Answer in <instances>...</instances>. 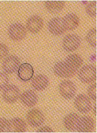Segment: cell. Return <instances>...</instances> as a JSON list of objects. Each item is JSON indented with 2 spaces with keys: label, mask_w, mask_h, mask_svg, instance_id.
<instances>
[{
  "label": "cell",
  "mask_w": 97,
  "mask_h": 133,
  "mask_svg": "<svg viewBox=\"0 0 97 133\" xmlns=\"http://www.w3.org/2000/svg\"><path fill=\"white\" fill-rule=\"evenodd\" d=\"M96 68L91 64H87L81 68L78 73L81 82L85 84H89L96 80Z\"/></svg>",
  "instance_id": "cell-1"
},
{
  "label": "cell",
  "mask_w": 97,
  "mask_h": 133,
  "mask_svg": "<svg viewBox=\"0 0 97 133\" xmlns=\"http://www.w3.org/2000/svg\"><path fill=\"white\" fill-rule=\"evenodd\" d=\"M81 43V38L77 34H68L63 39L62 46L67 52H73L80 48Z\"/></svg>",
  "instance_id": "cell-2"
},
{
  "label": "cell",
  "mask_w": 97,
  "mask_h": 133,
  "mask_svg": "<svg viewBox=\"0 0 97 133\" xmlns=\"http://www.w3.org/2000/svg\"><path fill=\"white\" fill-rule=\"evenodd\" d=\"M53 72L58 77L61 78H71L75 75L77 71L71 68L65 61H61L55 64Z\"/></svg>",
  "instance_id": "cell-3"
},
{
  "label": "cell",
  "mask_w": 97,
  "mask_h": 133,
  "mask_svg": "<svg viewBox=\"0 0 97 133\" xmlns=\"http://www.w3.org/2000/svg\"><path fill=\"white\" fill-rule=\"evenodd\" d=\"M27 30L22 24L15 23L10 25L8 29V35L13 41H21L26 36Z\"/></svg>",
  "instance_id": "cell-4"
},
{
  "label": "cell",
  "mask_w": 97,
  "mask_h": 133,
  "mask_svg": "<svg viewBox=\"0 0 97 133\" xmlns=\"http://www.w3.org/2000/svg\"><path fill=\"white\" fill-rule=\"evenodd\" d=\"M27 121L32 127L37 128L44 123L45 117L41 111L38 109H32L27 112L26 116Z\"/></svg>",
  "instance_id": "cell-5"
},
{
  "label": "cell",
  "mask_w": 97,
  "mask_h": 133,
  "mask_svg": "<svg viewBox=\"0 0 97 133\" xmlns=\"http://www.w3.org/2000/svg\"><path fill=\"white\" fill-rule=\"evenodd\" d=\"M58 89L61 96L67 100L72 99L76 94V86L71 80L63 81L60 83Z\"/></svg>",
  "instance_id": "cell-6"
},
{
  "label": "cell",
  "mask_w": 97,
  "mask_h": 133,
  "mask_svg": "<svg viewBox=\"0 0 97 133\" xmlns=\"http://www.w3.org/2000/svg\"><path fill=\"white\" fill-rule=\"evenodd\" d=\"M74 105L77 110L83 114L89 112L92 108L91 98L83 94H80L77 96L74 101Z\"/></svg>",
  "instance_id": "cell-7"
},
{
  "label": "cell",
  "mask_w": 97,
  "mask_h": 133,
  "mask_svg": "<svg viewBox=\"0 0 97 133\" xmlns=\"http://www.w3.org/2000/svg\"><path fill=\"white\" fill-rule=\"evenodd\" d=\"M20 96L19 88L13 84H10L5 88L3 92V98L8 103H15L18 100Z\"/></svg>",
  "instance_id": "cell-8"
},
{
  "label": "cell",
  "mask_w": 97,
  "mask_h": 133,
  "mask_svg": "<svg viewBox=\"0 0 97 133\" xmlns=\"http://www.w3.org/2000/svg\"><path fill=\"white\" fill-rule=\"evenodd\" d=\"M20 65V60L15 55H10L6 57L3 63V69L7 74H10L17 72Z\"/></svg>",
  "instance_id": "cell-9"
},
{
  "label": "cell",
  "mask_w": 97,
  "mask_h": 133,
  "mask_svg": "<svg viewBox=\"0 0 97 133\" xmlns=\"http://www.w3.org/2000/svg\"><path fill=\"white\" fill-rule=\"evenodd\" d=\"M48 29L52 34L56 36L61 35L66 31L63 19L60 17L53 18L49 21Z\"/></svg>",
  "instance_id": "cell-10"
},
{
  "label": "cell",
  "mask_w": 97,
  "mask_h": 133,
  "mask_svg": "<svg viewBox=\"0 0 97 133\" xmlns=\"http://www.w3.org/2000/svg\"><path fill=\"white\" fill-rule=\"evenodd\" d=\"M44 26V21L39 15H33L28 19L26 23V28L32 34H37L40 32Z\"/></svg>",
  "instance_id": "cell-11"
},
{
  "label": "cell",
  "mask_w": 97,
  "mask_h": 133,
  "mask_svg": "<svg viewBox=\"0 0 97 133\" xmlns=\"http://www.w3.org/2000/svg\"><path fill=\"white\" fill-rule=\"evenodd\" d=\"M94 121L89 116H82L79 118L77 125V130L80 132H90L94 128Z\"/></svg>",
  "instance_id": "cell-12"
},
{
  "label": "cell",
  "mask_w": 97,
  "mask_h": 133,
  "mask_svg": "<svg viewBox=\"0 0 97 133\" xmlns=\"http://www.w3.org/2000/svg\"><path fill=\"white\" fill-rule=\"evenodd\" d=\"M49 84L48 77L44 74H38L33 77L31 85L35 90L41 91L46 89Z\"/></svg>",
  "instance_id": "cell-13"
},
{
  "label": "cell",
  "mask_w": 97,
  "mask_h": 133,
  "mask_svg": "<svg viewBox=\"0 0 97 133\" xmlns=\"http://www.w3.org/2000/svg\"><path fill=\"white\" fill-rule=\"evenodd\" d=\"M66 30H73L78 28L80 24V18L75 14L70 13L64 16L63 19Z\"/></svg>",
  "instance_id": "cell-14"
},
{
  "label": "cell",
  "mask_w": 97,
  "mask_h": 133,
  "mask_svg": "<svg viewBox=\"0 0 97 133\" xmlns=\"http://www.w3.org/2000/svg\"><path fill=\"white\" fill-rule=\"evenodd\" d=\"M21 103L26 107L31 108L36 105L38 102V96L32 90L24 91L20 97Z\"/></svg>",
  "instance_id": "cell-15"
},
{
  "label": "cell",
  "mask_w": 97,
  "mask_h": 133,
  "mask_svg": "<svg viewBox=\"0 0 97 133\" xmlns=\"http://www.w3.org/2000/svg\"><path fill=\"white\" fill-rule=\"evenodd\" d=\"M33 72V68L30 64L24 63L19 66L18 75L21 80L27 82L32 78Z\"/></svg>",
  "instance_id": "cell-16"
},
{
  "label": "cell",
  "mask_w": 97,
  "mask_h": 133,
  "mask_svg": "<svg viewBox=\"0 0 97 133\" xmlns=\"http://www.w3.org/2000/svg\"><path fill=\"white\" fill-rule=\"evenodd\" d=\"M10 132H24L26 131L27 125L24 120L15 117L10 120Z\"/></svg>",
  "instance_id": "cell-17"
},
{
  "label": "cell",
  "mask_w": 97,
  "mask_h": 133,
  "mask_svg": "<svg viewBox=\"0 0 97 133\" xmlns=\"http://www.w3.org/2000/svg\"><path fill=\"white\" fill-rule=\"evenodd\" d=\"M80 117L76 113L72 112L67 114L63 120L64 125L69 131H75L77 129V125Z\"/></svg>",
  "instance_id": "cell-18"
},
{
  "label": "cell",
  "mask_w": 97,
  "mask_h": 133,
  "mask_svg": "<svg viewBox=\"0 0 97 133\" xmlns=\"http://www.w3.org/2000/svg\"><path fill=\"white\" fill-rule=\"evenodd\" d=\"M65 62L73 69L78 71V70L81 67L83 60L80 55L77 54H73L66 57Z\"/></svg>",
  "instance_id": "cell-19"
},
{
  "label": "cell",
  "mask_w": 97,
  "mask_h": 133,
  "mask_svg": "<svg viewBox=\"0 0 97 133\" xmlns=\"http://www.w3.org/2000/svg\"><path fill=\"white\" fill-rule=\"evenodd\" d=\"M44 5L48 12L57 14L63 9L65 6V2L63 1H46Z\"/></svg>",
  "instance_id": "cell-20"
},
{
  "label": "cell",
  "mask_w": 97,
  "mask_h": 133,
  "mask_svg": "<svg viewBox=\"0 0 97 133\" xmlns=\"http://www.w3.org/2000/svg\"><path fill=\"white\" fill-rule=\"evenodd\" d=\"M86 39L92 47L95 48L96 46V30L95 28H92L87 32L86 36Z\"/></svg>",
  "instance_id": "cell-21"
},
{
  "label": "cell",
  "mask_w": 97,
  "mask_h": 133,
  "mask_svg": "<svg viewBox=\"0 0 97 133\" xmlns=\"http://www.w3.org/2000/svg\"><path fill=\"white\" fill-rule=\"evenodd\" d=\"M86 11L89 16L94 17L96 14V1H90L86 4Z\"/></svg>",
  "instance_id": "cell-22"
},
{
  "label": "cell",
  "mask_w": 97,
  "mask_h": 133,
  "mask_svg": "<svg viewBox=\"0 0 97 133\" xmlns=\"http://www.w3.org/2000/svg\"><path fill=\"white\" fill-rule=\"evenodd\" d=\"M10 132V121L5 118H0V132Z\"/></svg>",
  "instance_id": "cell-23"
},
{
  "label": "cell",
  "mask_w": 97,
  "mask_h": 133,
  "mask_svg": "<svg viewBox=\"0 0 97 133\" xmlns=\"http://www.w3.org/2000/svg\"><path fill=\"white\" fill-rule=\"evenodd\" d=\"M9 79L8 75L4 72H0V90L4 89L8 86Z\"/></svg>",
  "instance_id": "cell-24"
},
{
  "label": "cell",
  "mask_w": 97,
  "mask_h": 133,
  "mask_svg": "<svg viewBox=\"0 0 97 133\" xmlns=\"http://www.w3.org/2000/svg\"><path fill=\"white\" fill-rule=\"evenodd\" d=\"M87 94L91 99L95 101L96 99V83L91 84L87 89Z\"/></svg>",
  "instance_id": "cell-25"
},
{
  "label": "cell",
  "mask_w": 97,
  "mask_h": 133,
  "mask_svg": "<svg viewBox=\"0 0 97 133\" xmlns=\"http://www.w3.org/2000/svg\"><path fill=\"white\" fill-rule=\"evenodd\" d=\"M8 54L9 49L8 46L3 43H0V60L6 57Z\"/></svg>",
  "instance_id": "cell-26"
},
{
  "label": "cell",
  "mask_w": 97,
  "mask_h": 133,
  "mask_svg": "<svg viewBox=\"0 0 97 133\" xmlns=\"http://www.w3.org/2000/svg\"><path fill=\"white\" fill-rule=\"evenodd\" d=\"M53 131L51 128L48 127V126H44L39 128L37 131V132H53Z\"/></svg>",
  "instance_id": "cell-27"
}]
</instances>
